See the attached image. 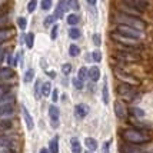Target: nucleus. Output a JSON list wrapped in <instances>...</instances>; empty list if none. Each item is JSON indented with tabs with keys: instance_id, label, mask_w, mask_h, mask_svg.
I'll list each match as a JSON object with an SVG mask.
<instances>
[{
	"instance_id": "16",
	"label": "nucleus",
	"mask_w": 153,
	"mask_h": 153,
	"mask_svg": "<svg viewBox=\"0 0 153 153\" xmlns=\"http://www.w3.org/2000/svg\"><path fill=\"white\" fill-rule=\"evenodd\" d=\"M89 77L93 80V82H97L100 79V69L97 66H93L89 69Z\"/></svg>"
},
{
	"instance_id": "49",
	"label": "nucleus",
	"mask_w": 153,
	"mask_h": 153,
	"mask_svg": "<svg viewBox=\"0 0 153 153\" xmlns=\"http://www.w3.org/2000/svg\"><path fill=\"white\" fill-rule=\"evenodd\" d=\"M47 74H49L50 77H56V73H54V72H47Z\"/></svg>"
},
{
	"instance_id": "20",
	"label": "nucleus",
	"mask_w": 153,
	"mask_h": 153,
	"mask_svg": "<svg viewBox=\"0 0 153 153\" xmlns=\"http://www.w3.org/2000/svg\"><path fill=\"white\" fill-rule=\"evenodd\" d=\"M70 145H72V152L73 153H82V146H80V142L77 137H72Z\"/></svg>"
},
{
	"instance_id": "46",
	"label": "nucleus",
	"mask_w": 153,
	"mask_h": 153,
	"mask_svg": "<svg viewBox=\"0 0 153 153\" xmlns=\"http://www.w3.org/2000/svg\"><path fill=\"white\" fill-rule=\"evenodd\" d=\"M109 145H110L109 142H106V143L103 145V153H109Z\"/></svg>"
},
{
	"instance_id": "45",
	"label": "nucleus",
	"mask_w": 153,
	"mask_h": 153,
	"mask_svg": "<svg viewBox=\"0 0 153 153\" xmlns=\"http://www.w3.org/2000/svg\"><path fill=\"white\" fill-rule=\"evenodd\" d=\"M67 6H70V7H79V3L77 1H67Z\"/></svg>"
},
{
	"instance_id": "25",
	"label": "nucleus",
	"mask_w": 153,
	"mask_h": 153,
	"mask_svg": "<svg viewBox=\"0 0 153 153\" xmlns=\"http://www.w3.org/2000/svg\"><path fill=\"white\" fill-rule=\"evenodd\" d=\"M12 146V142L6 136H0V149H9Z\"/></svg>"
},
{
	"instance_id": "31",
	"label": "nucleus",
	"mask_w": 153,
	"mask_h": 153,
	"mask_svg": "<svg viewBox=\"0 0 153 153\" xmlns=\"http://www.w3.org/2000/svg\"><path fill=\"white\" fill-rule=\"evenodd\" d=\"M87 76H89V70H87V69H86L85 66L80 67V69H79V76H77V77H79V79L82 80V82H83V80L86 79Z\"/></svg>"
},
{
	"instance_id": "23",
	"label": "nucleus",
	"mask_w": 153,
	"mask_h": 153,
	"mask_svg": "<svg viewBox=\"0 0 153 153\" xmlns=\"http://www.w3.org/2000/svg\"><path fill=\"white\" fill-rule=\"evenodd\" d=\"M50 92H53L52 83H50V82L43 83V86H42V94H43V96H50Z\"/></svg>"
},
{
	"instance_id": "2",
	"label": "nucleus",
	"mask_w": 153,
	"mask_h": 153,
	"mask_svg": "<svg viewBox=\"0 0 153 153\" xmlns=\"http://www.w3.org/2000/svg\"><path fill=\"white\" fill-rule=\"evenodd\" d=\"M117 20L120 22V25L133 27L136 30H143V29H146V23L142 22L139 17H134V16H129V14L120 13V14H117Z\"/></svg>"
},
{
	"instance_id": "34",
	"label": "nucleus",
	"mask_w": 153,
	"mask_h": 153,
	"mask_svg": "<svg viewBox=\"0 0 153 153\" xmlns=\"http://www.w3.org/2000/svg\"><path fill=\"white\" fill-rule=\"evenodd\" d=\"M52 4H53V3H52V0H43V1L40 3V6H42L43 10H49V9L52 7Z\"/></svg>"
},
{
	"instance_id": "8",
	"label": "nucleus",
	"mask_w": 153,
	"mask_h": 153,
	"mask_svg": "<svg viewBox=\"0 0 153 153\" xmlns=\"http://www.w3.org/2000/svg\"><path fill=\"white\" fill-rule=\"evenodd\" d=\"M90 112V107L85 105V103H80V105H76L74 107V114H76V117H79V119H85L87 114Z\"/></svg>"
},
{
	"instance_id": "11",
	"label": "nucleus",
	"mask_w": 153,
	"mask_h": 153,
	"mask_svg": "<svg viewBox=\"0 0 153 153\" xmlns=\"http://www.w3.org/2000/svg\"><path fill=\"white\" fill-rule=\"evenodd\" d=\"M22 113H23V119H25V122H26L27 130H33L34 122H33V119H32L30 113H29V110L26 109V106H22Z\"/></svg>"
},
{
	"instance_id": "50",
	"label": "nucleus",
	"mask_w": 153,
	"mask_h": 153,
	"mask_svg": "<svg viewBox=\"0 0 153 153\" xmlns=\"http://www.w3.org/2000/svg\"><path fill=\"white\" fill-rule=\"evenodd\" d=\"M40 153H49V150H47V149H42V150H40Z\"/></svg>"
},
{
	"instance_id": "44",
	"label": "nucleus",
	"mask_w": 153,
	"mask_h": 153,
	"mask_svg": "<svg viewBox=\"0 0 153 153\" xmlns=\"http://www.w3.org/2000/svg\"><path fill=\"white\" fill-rule=\"evenodd\" d=\"M57 30H59V27H57V26H54L53 30H52V39H53V40L57 37Z\"/></svg>"
},
{
	"instance_id": "30",
	"label": "nucleus",
	"mask_w": 153,
	"mask_h": 153,
	"mask_svg": "<svg viewBox=\"0 0 153 153\" xmlns=\"http://www.w3.org/2000/svg\"><path fill=\"white\" fill-rule=\"evenodd\" d=\"M34 45V34L33 33H27L26 34V46L29 49H32Z\"/></svg>"
},
{
	"instance_id": "35",
	"label": "nucleus",
	"mask_w": 153,
	"mask_h": 153,
	"mask_svg": "<svg viewBox=\"0 0 153 153\" xmlns=\"http://www.w3.org/2000/svg\"><path fill=\"white\" fill-rule=\"evenodd\" d=\"M36 6H37V1H36V0L29 1V4H27V12H29V13H33L34 9H36Z\"/></svg>"
},
{
	"instance_id": "1",
	"label": "nucleus",
	"mask_w": 153,
	"mask_h": 153,
	"mask_svg": "<svg viewBox=\"0 0 153 153\" xmlns=\"http://www.w3.org/2000/svg\"><path fill=\"white\" fill-rule=\"evenodd\" d=\"M123 137L129 145H143V143H147L150 137L146 136L145 133H142L136 129H127L123 132Z\"/></svg>"
},
{
	"instance_id": "36",
	"label": "nucleus",
	"mask_w": 153,
	"mask_h": 153,
	"mask_svg": "<svg viewBox=\"0 0 153 153\" xmlns=\"http://www.w3.org/2000/svg\"><path fill=\"white\" fill-rule=\"evenodd\" d=\"M17 25H19V27L22 30H25L27 26V20L25 19V17H19V19H17Z\"/></svg>"
},
{
	"instance_id": "39",
	"label": "nucleus",
	"mask_w": 153,
	"mask_h": 153,
	"mask_svg": "<svg viewBox=\"0 0 153 153\" xmlns=\"http://www.w3.org/2000/svg\"><path fill=\"white\" fill-rule=\"evenodd\" d=\"M0 127L1 129H10L12 127V122L10 120H1L0 122Z\"/></svg>"
},
{
	"instance_id": "7",
	"label": "nucleus",
	"mask_w": 153,
	"mask_h": 153,
	"mask_svg": "<svg viewBox=\"0 0 153 153\" xmlns=\"http://www.w3.org/2000/svg\"><path fill=\"white\" fill-rule=\"evenodd\" d=\"M117 59L125 60V62H137L140 57L136 53V49H127V52L117 53Z\"/></svg>"
},
{
	"instance_id": "10",
	"label": "nucleus",
	"mask_w": 153,
	"mask_h": 153,
	"mask_svg": "<svg viewBox=\"0 0 153 153\" xmlns=\"http://www.w3.org/2000/svg\"><path fill=\"white\" fill-rule=\"evenodd\" d=\"M49 116H50V119L53 120V127H57V120H59L60 116L59 107L54 106V105H50L49 106Z\"/></svg>"
},
{
	"instance_id": "15",
	"label": "nucleus",
	"mask_w": 153,
	"mask_h": 153,
	"mask_svg": "<svg viewBox=\"0 0 153 153\" xmlns=\"http://www.w3.org/2000/svg\"><path fill=\"white\" fill-rule=\"evenodd\" d=\"M13 76H14V72L10 69V67H3V69H0V79L1 80L12 79Z\"/></svg>"
},
{
	"instance_id": "5",
	"label": "nucleus",
	"mask_w": 153,
	"mask_h": 153,
	"mask_svg": "<svg viewBox=\"0 0 153 153\" xmlns=\"http://www.w3.org/2000/svg\"><path fill=\"white\" fill-rule=\"evenodd\" d=\"M117 30H119L120 34H125V36H127V37H132V39L139 40L140 37H142L140 30H136V29H133V27L125 26V25H119V26H117Z\"/></svg>"
},
{
	"instance_id": "26",
	"label": "nucleus",
	"mask_w": 153,
	"mask_h": 153,
	"mask_svg": "<svg viewBox=\"0 0 153 153\" xmlns=\"http://www.w3.org/2000/svg\"><path fill=\"white\" fill-rule=\"evenodd\" d=\"M33 79H34V70H33V69H29L26 73H25L23 80H25V83H30Z\"/></svg>"
},
{
	"instance_id": "40",
	"label": "nucleus",
	"mask_w": 153,
	"mask_h": 153,
	"mask_svg": "<svg viewBox=\"0 0 153 153\" xmlns=\"http://www.w3.org/2000/svg\"><path fill=\"white\" fill-rule=\"evenodd\" d=\"M92 56H93V60L96 63H99L100 60H102V53H100L99 50H94L93 53H92Z\"/></svg>"
},
{
	"instance_id": "21",
	"label": "nucleus",
	"mask_w": 153,
	"mask_h": 153,
	"mask_svg": "<svg viewBox=\"0 0 153 153\" xmlns=\"http://www.w3.org/2000/svg\"><path fill=\"white\" fill-rule=\"evenodd\" d=\"M85 145H86V147L90 152H93V150L97 149V142H96V139H92V137H86L85 139Z\"/></svg>"
},
{
	"instance_id": "27",
	"label": "nucleus",
	"mask_w": 153,
	"mask_h": 153,
	"mask_svg": "<svg viewBox=\"0 0 153 153\" xmlns=\"http://www.w3.org/2000/svg\"><path fill=\"white\" fill-rule=\"evenodd\" d=\"M67 23H69L70 26L77 25V23H79V16H77V14H74V13L69 14V16H67Z\"/></svg>"
},
{
	"instance_id": "12",
	"label": "nucleus",
	"mask_w": 153,
	"mask_h": 153,
	"mask_svg": "<svg viewBox=\"0 0 153 153\" xmlns=\"http://www.w3.org/2000/svg\"><path fill=\"white\" fill-rule=\"evenodd\" d=\"M114 113H116V116L119 117V119H125L126 117V107H125V105L122 103V102H116V105H114Z\"/></svg>"
},
{
	"instance_id": "13",
	"label": "nucleus",
	"mask_w": 153,
	"mask_h": 153,
	"mask_svg": "<svg viewBox=\"0 0 153 153\" xmlns=\"http://www.w3.org/2000/svg\"><path fill=\"white\" fill-rule=\"evenodd\" d=\"M14 112L13 105H0V117L4 116H12Z\"/></svg>"
},
{
	"instance_id": "29",
	"label": "nucleus",
	"mask_w": 153,
	"mask_h": 153,
	"mask_svg": "<svg viewBox=\"0 0 153 153\" xmlns=\"http://www.w3.org/2000/svg\"><path fill=\"white\" fill-rule=\"evenodd\" d=\"M69 37H70V39H73V40L79 39L80 37V30L79 29H76V27H72V29L69 30Z\"/></svg>"
},
{
	"instance_id": "18",
	"label": "nucleus",
	"mask_w": 153,
	"mask_h": 153,
	"mask_svg": "<svg viewBox=\"0 0 153 153\" xmlns=\"http://www.w3.org/2000/svg\"><path fill=\"white\" fill-rule=\"evenodd\" d=\"M13 102H14V94L12 93L0 96V105H13Z\"/></svg>"
},
{
	"instance_id": "43",
	"label": "nucleus",
	"mask_w": 153,
	"mask_h": 153,
	"mask_svg": "<svg viewBox=\"0 0 153 153\" xmlns=\"http://www.w3.org/2000/svg\"><path fill=\"white\" fill-rule=\"evenodd\" d=\"M34 90H36V97H40V94H42V92H40V90H42V87L39 86V82L36 83V86H34Z\"/></svg>"
},
{
	"instance_id": "22",
	"label": "nucleus",
	"mask_w": 153,
	"mask_h": 153,
	"mask_svg": "<svg viewBox=\"0 0 153 153\" xmlns=\"http://www.w3.org/2000/svg\"><path fill=\"white\" fill-rule=\"evenodd\" d=\"M50 153H59V137L54 136L53 139L50 140Z\"/></svg>"
},
{
	"instance_id": "42",
	"label": "nucleus",
	"mask_w": 153,
	"mask_h": 153,
	"mask_svg": "<svg viewBox=\"0 0 153 153\" xmlns=\"http://www.w3.org/2000/svg\"><path fill=\"white\" fill-rule=\"evenodd\" d=\"M57 97H59V90L53 89V92H52V102H57Z\"/></svg>"
},
{
	"instance_id": "51",
	"label": "nucleus",
	"mask_w": 153,
	"mask_h": 153,
	"mask_svg": "<svg viewBox=\"0 0 153 153\" xmlns=\"http://www.w3.org/2000/svg\"><path fill=\"white\" fill-rule=\"evenodd\" d=\"M1 14H4V10H3V9L0 7V16H1Z\"/></svg>"
},
{
	"instance_id": "19",
	"label": "nucleus",
	"mask_w": 153,
	"mask_h": 153,
	"mask_svg": "<svg viewBox=\"0 0 153 153\" xmlns=\"http://www.w3.org/2000/svg\"><path fill=\"white\" fill-rule=\"evenodd\" d=\"M120 150H122V153H142L140 149L132 146V145H122V146H120Z\"/></svg>"
},
{
	"instance_id": "47",
	"label": "nucleus",
	"mask_w": 153,
	"mask_h": 153,
	"mask_svg": "<svg viewBox=\"0 0 153 153\" xmlns=\"http://www.w3.org/2000/svg\"><path fill=\"white\" fill-rule=\"evenodd\" d=\"M87 4H89V6H92V7H96V6H97V1H94V0H90V1H87Z\"/></svg>"
},
{
	"instance_id": "38",
	"label": "nucleus",
	"mask_w": 153,
	"mask_h": 153,
	"mask_svg": "<svg viewBox=\"0 0 153 153\" xmlns=\"http://www.w3.org/2000/svg\"><path fill=\"white\" fill-rule=\"evenodd\" d=\"M54 20H56L54 16H49V17H46V19H45V27H49L50 25H53Z\"/></svg>"
},
{
	"instance_id": "37",
	"label": "nucleus",
	"mask_w": 153,
	"mask_h": 153,
	"mask_svg": "<svg viewBox=\"0 0 153 153\" xmlns=\"http://www.w3.org/2000/svg\"><path fill=\"white\" fill-rule=\"evenodd\" d=\"M62 72L65 74H69L72 72V65H70V63H65V65L62 66Z\"/></svg>"
},
{
	"instance_id": "24",
	"label": "nucleus",
	"mask_w": 153,
	"mask_h": 153,
	"mask_svg": "<svg viewBox=\"0 0 153 153\" xmlns=\"http://www.w3.org/2000/svg\"><path fill=\"white\" fill-rule=\"evenodd\" d=\"M102 93H103V103L107 105V103H109V86H107L106 80H105V83H103V90H102Z\"/></svg>"
},
{
	"instance_id": "28",
	"label": "nucleus",
	"mask_w": 153,
	"mask_h": 153,
	"mask_svg": "<svg viewBox=\"0 0 153 153\" xmlns=\"http://www.w3.org/2000/svg\"><path fill=\"white\" fill-rule=\"evenodd\" d=\"M69 54L72 56V57H76V56H79L80 54V49L77 45H72V46L69 47Z\"/></svg>"
},
{
	"instance_id": "48",
	"label": "nucleus",
	"mask_w": 153,
	"mask_h": 153,
	"mask_svg": "<svg viewBox=\"0 0 153 153\" xmlns=\"http://www.w3.org/2000/svg\"><path fill=\"white\" fill-rule=\"evenodd\" d=\"M4 60V52L3 50H0V65H1V62Z\"/></svg>"
},
{
	"instance_id": "33",
	"label": "nucleus",
	"mask_w": 153,
	"mask_h": 153,
	"mask_svg": "<svg viewBox=\"0 0 153 153\" xmlns=\"http://www.w3.org/2000/svg\"><path fill=\"white\" fill-rule=\"evenodd\" d=\"M130 112H132V114H134L136 117H143V116H145V112H143L142 109H137V107H132Z\"/></svg>"
},
{
	"instance_id": "9",
	"label": "nucleus",
	"mask_w": 153,
	"mask_h": 153,
	"mask_svg": "<svg viewBox=\"0 0 153 153\" xmlns=\"http://www.w3.org/2000/svg\"><path fill=\"white\" fill-rule=\"evenodd\" d=\"M117 93L127 97V99H130L136 94V92L133 90V87L129 86V85H120V86H117Z\"/></svg>"
},
{
	"instance_id": "4",
	"label": "nucleus",
	"mask_w": 153,
	"mask_h": 153,
	"mask_svg": "<svg viewBox=\"0 0 153 153\" xmlns=\"http://www.w3.org/2000/svg\"><path fill=\"white\" fill-rule=\"evenodd\" d=\"M114 73H116V76H117V77L123 82V85H129V86H132V87L139 86V85H140V82L136 79L134 76L125 73L123 70H114Z\"/></svg>"
},
{
	"instance_id": "17",
	"label": "nucleus",
	"mask_w": 153,
	"mask_h": 153,
	"mask_svg": "<svg viewBox=\"0 0 153 153\" xmlns=\"http://www.w3.org/2000/svg\"><path fill=\"white\" fill-rule=\"evenodd\" d=\"M13 36V32L10 29H1L0 30V43H4Z\"/></svg>"
},
{
	"instance_id": "14",
	"label": "nucleus",
	"mask_w": 153,
	"mask_h": 153,
	"mask_svg": "<svg viewBox=\"0 0 153 153\" xmlns=\"http://www.w3.org/2000/svg\"><path fill=\"white\" fill-rule=\"evenodd\" d=\"M66 6H67V1H59L57 3V9H56V13H54L56 19H62L63 17V14L66 12Z\"/></svg>"
},
{
	"instance_id": "3",
	"label": "nucleus",
	"mask_w": 153,
	"mask_h": 153,
	"mask_svg": "<svg viewBox=\"0 0 153 153\" xmlns=\"http://www.w3.org/2000/svg\"><path fill=\"white\" fill-rule=\"evenodd\" d=\"M110 39L114 40L116 43H119V45H123V46H127L129 49H134V47L137 46V43H139V40L136 39H132V37H127L125 34H120V33H110Z\"/></svg>"
},
{
	"instance_id": "6",
	"label": "nucleus",
	"mask_w": 153,
	"mask_h": 153,
	"mask_svg": "<svg viewBox=\"0 0 153 153\" xmlns=\"http://www.w3.org/2000/svg\"><path fill=\"white\" fill-rule=\"evenodd\" d=\"M125 6L127 7H132V9H134V10H137V12H143L145 9H146L147 6H149V3L147 1H145V0H125V1H122Z\"/></svg>"
},
{
	"instance_id": "41",
	"label": "nucleus",
	"mask_w": 153,
	"mask_h": 153,
	"mask_svg": "<svg viewBox=\"0 0 153 153\" xmlns=\"http://www.w3.org/2000/svg\"><path fill=\"white\" fill-rule=\"evenodd\" d=\"M93 42H94V45H96V46H100V45H102V39H100L99 33H96L93 36Z\"/></svg>"
},
{
	"instance_id": "32",
	"label": "nucleus",
	"mask_w": 153,
	"mask_h": 153,
	"mask_svg": "<svg viewBox=\"0 0 153 153\" xmlns=\"http://www.w3.org/2000/svg\"><path fill=\"white\" fill-rule=\"evenodd\" d=\"M72 85H73L77 90H82V89H83V82H82L79 77H73V79H72Z\"/></svg>"
}]
</instances>
